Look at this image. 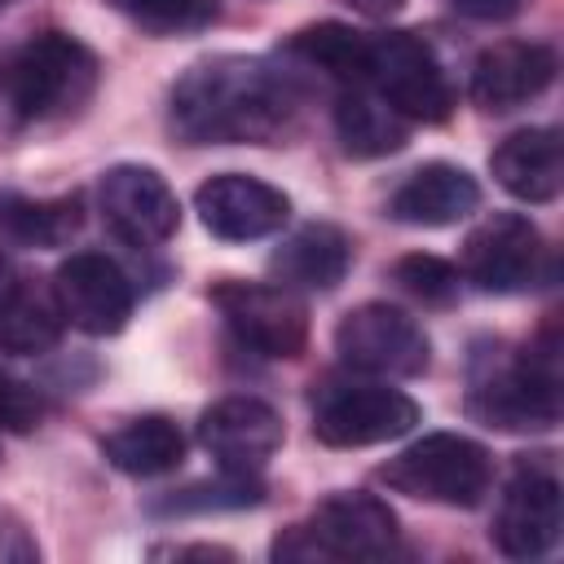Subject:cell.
<instances>
[{
	"label": "cell",
	"instance_id": "6da1fadb",
	"mask_svg": "<svg viewBox=\"0 0 564 564\" xmlns=\"http://www.w3.org/2000/svg\"><path fill=\"white\" fill-rule=\"evenodd\" d=\"M295 79L247 53L194 62L167 97V123L189 145H273L295 128Z\"/></svg>",
	"mask_w": 564,
	"mask_h": 564
},
{
	"label": "cell",
	"instance_id": "7a4b0ae2",
	"mask_svg": "<svg viewBox=\"0 0 564 564\" xmlns=\"http://www.w3.org/2000/svg\"><path fill=\"white\" fill-rule=\"evenodd\" d=\"M97 70V53L84 40L66 31H44L26 40L9 62V106L22 123L66 119L93 97Z\"/></svg>",
	"mask_w": 564,
	"mask_h": 564
},
{
	"label": "cell",
	"instance_id": "3957f363",
	"mask_svg": "<svg viewBox=\"0 0 564 564\" xmlns=\"http://www.w3.org/2000/svg\"><path fill=\"white\" fill-rule=\"evenodd\" d=\"M397 516L366 489L330 494L313 507L308 524H295L273 542L278 560H388L397 551Z\"/></svg>",
	"mask_w": 564,
	"mask_h": 564
},
{
	"label": "cell",
	"instance_id": "277c9868",
	"mask_svg": "<svg viewBox=\"0 0 564 564\" xmlns=\"http://www.w3.org/2000/svg\"><path fill=\"white\" fill-rule=\"evenodd\" d=\"M379 480L405 498L441 507H476L489 494V449L458 432H427L379 467Z\"/></svg>",
	"mask_w": 564,
	"mask_h": 564
},
{
	"label": "cell",
	"instance_id": "5b68a950",
	"mask_svg": "<svg viewBox=\"0 0 564 564\" xmlns=\"http://www.w3.org/2000/svg\"><path fill=\"white\" fill-rule=\"evenodd\" d=\"M471 419L498 432H551L560 423V361L555 339L529 344L516 361L471 383Z\"/></svg>",
	"mask_w": 564,
	"mask_h": 564
},
{
	"label": "cell",
	"instance_id": "8992f818",
	"mask_svg": "<svg viewBox=\"0 0 564 564\" xmlns=\"http://www.w3.org/2000/svg\"><path fill=\"white\" fill-rule=\"evenodd\" d=\"M423 419L419 401L375 379H326L313 392V436L335 449H361L405 436Z\"/></svg>",
	"mask_w": 564,
	"mask_h": 564
},
{
	"label": "cell",
	"instance_id": "52a82bcc",
	"mask_svg": "<svg viewBox=\"0 0 564 564\" xmlns=\"http://www.w3.org/2000/svg\"><path fill=\"white\" fill-rule=\"evenodd\" d=\"M366 84L410 123H441L454 110V84L432 53L427 40L414 31H383L370 35Z\"/></svg>",
	"mask_w": 564,
	"mask_h": 564
},
{
	"label": "cell",
	"instance_id": "ba28073f",
	"mask_svg": "<svg viewBox=\"0 0 564 564\" xmlns=\"http://www.w3.org/2000/svg\"><path fill=\"white\" fill-rule=\"evenodd\" d=\"M458 273L480 291L516 295V291L542 286L551 278V251L529 216L494 212L463 238Z\"/></svg>",
	"mask_w": 564,
	"mask_h": 564
},
{
	"label": "cell",
	"instance_id": "9c48e42d",
	"mask_svg": "<svg viewBox=\"0 0 564 564\" xmlns=\"http://www.w3.org/2000/svg\"><path fill=\"white\" fill-rule=\"evenodd\" d=\"M564 507H560V471L551 454L516 458L498 511H494V546L511 560H538L560 542Z\"/></svg>",
	"mask_w": 564,
	"mask_h": 564
},
{
	"label": "cell",
	"instance_id": "30bf717a",
	"mask_svg": "<svg viewBox=\"0 0 564 564\" xmlns=\"http://www.w3.org/2000/svg\"><path fill=\"white\" fill-rule=\"evenodd\" d=\"M335 352L344 366L375 375V379H410L423 375L432 361L427 330L397 304L370 300L339 317L335 326Z\"/></svg>",
	"mask_w": 564,
	"mask_h": 564
},
{
	"label": "cell",
	"instance_id": "8fae6325",
	"mask_svg": "<svg viewBox=\"0 0 564 564\" xmlns=\"http://www.w3.org/2000/svg\"><path fill=\"white\" fill-rule=\"evenodd\" d=\"M212 304L220 308V317L238 335V344L260 352V357L291 361L308 344V308L291 286L234 282L229 278L212 291Z\"/></svg>",
	"mask_w": 564,
	"mask_h": 564
},
{
	"label": "cell",
	"instance_id": "7c38bea8",
	"mask_svg": "<svg viewBox=\"0 0 564 564\" xmlns=\"http://www.w3.org/2000/svg\"><path fill=\"white\" fill-rule=\"evenodd\" d=\"M97 207L115 238L128 247H159L181 229V203L172 185L145 163H115L97 181Z\"/></svg>",
	"mask_w": 564,
	"mask_h": 564
},
{
	"label": "cell",
	"instance_id": "4fadbf2b",
	"mask_svg": "<svg viewBox=\"0 0 564 564\" xmlns=\"http://www.w3.org/2000/svg\"><path fill=\"white\" fill-rule=\"evenodd\" d=\"M62 317L84 335H119L132 317V282L101 251H75L53 273Z\"/></svg>",
	"mask_w": 564,
	"mask_h": 564
},
{
	"label": "cell",
	"instance_id": "5bb4252c",
	"mask_svg": "<svg viewBox=\"0 0 564 564\" xmlns=\"http://www.w3.org/2000/svg\"><path fill=\"white\" fill-rule=\"evenodd\" d=\"M194 212L203 220V229L220 242H256L269 238L286 225L291 216V198L247 172H220L207 176L194 194Z\"/></svg>",
	"mask_w": 564,
	"mask_h": 564
},
{
	"label": "cell",
	"instance_id": "9a60e30c",
	"mask_svg": "<svg viewBox=\"0 0 564 564\" xmlns=\"http://www.w3.org/2000/svg\"><path fill=\"white\" fill-rule=\"evenodd\" d=\"M551 79H555V48L551 44L498 40V44L476 53L467 97L489 115H507V110L542 97L551 88Z\"/></svg>",
	"mask_w": 564,
	"mask_h": 564
},
{
	"label": "cell",
	"instance_id": "2e32d148",
	"mask_svg": "<svg viewBox=\"0 0 564 564\" xmlns=\"http://www.w3.org/2000/svg\"><path fill=\"white\" fill-rule=\"evenodd\" d=\"M203 449L229 471H260L282 445V414L260 397H220L198 419Z\"/></svg>",
	"mask_w": 564,
	"mask_h": 564
},
{
	"label": "cell",
	"instance_id": "e0dca14e",
	"mask_svg": "<svg viewBox=\"0 0 564 564\" xmlns=\"http://www.w3.org/2000/svg\"><path fill=\"white\" fill-rule=\"evenodd\" d=\"M480 203V185L467 167L458 163H423L414 167L392 194H388V216L401 225H423L441 229L463 216H471Z\"/></svg>",
	"mask_w": 564,
	"mask_h": 564
},
{
	"label": "cell",
	"instance_id": "ac0fdd59",
	"mask_svg": "<svg viewBox=\"0 0 564 564\" xmlns=\"http://www.w3.org/2000/svg\"><path fill=\"white\" fill-rule=\"evenodd\" d=\"M489 167L498 185L520 203H551L564 189V150L555 128H520L494 154Z\"/></svg>",
	"mask_w": 564,
	"mask_h": 564
},
{
	"label": "cell",
	"instance_id": "d6986e66",
	"mask_svg": "<svg viewBox=\"0 0 564 564\" xmlns=\"http://www.w3.org/2000/svg\"><path fill=\"white\" fill-rule=\"evenodd\" d=\"M348 264H352V242L339 225H326V220L300 225L269 256V273L278 278V286H291V291H335Z\"/></svg>",
	"mask_w": 564,
	"mask_h": 564
},
{
	"label": "cell",
	"instance_id": "ffe728a7",
	"mask_svg": "<svg viewBox=\"0 0 564 564\" xmlns=\"http://www.w3.org/2000/svg\"><path fill=\"white\" fill-rule=\"evenodd\" d=\"M62 308L53 286H40L26 273L4 269L0 273V352H18V357H35L48 352L62 339Z\"/></svg>",
	"mask_w": 564,
	"mask_h": 564
},
{
	"label": "cell",
	"instance_id": "44dd1931",
	"mask_svg": "<svg viewBox=\"0 0 564 564\" xmlns=\"http://www.w3.org/2000/svg\"><path fill=\"white\" fill-rule=\"evenodd\" d=\"M335 132L348 154L383 159L410 141V119H401L370 84H348L339 88V101H335Z\"/></svg>",
	"mask_w": 564,
	"mask_h": 564
},
{
	"label": "cell",
	"instance_id": "7402d4cb",
	"mask_svg": "<svg viewBox=\"0 0 564 564\" xmlns=\"http://www.w3.org/2000/svg\"><path fill=\"white\" fill-rule=\"evenodd\" d=\"M101 454L110 458V467H119L128 476H163V471L181 467L185 432L167 414H141V419H128L123 427H115L101 441Z\"/></svg>",
	"mask_w": 564,
	"mask_h": 564
},
{
	"label": "cell",
	"instance_id": "603a6c76",
	"mask_svg": "<svg viewBox=\"0 0 564 564\" xmlns=\"http://www.w3.org/2000/svg\"><path fill=\"white\" fill-rule=\"evenodd\" d=\"M286 53H295L304 66H317L330 75L339 88L366 84V62H370V35L344 26V22H317L291 35Z\"/></svg>",
	"mask_w": 564,
	"mask_h": 564
},
{
	"label": "cell",
	"instance_id": "cb8c5ba5",
	"mask_svg": "<svg viewBox=\"0 0 564 564\" xmlns=\"http://www.w3.org/2000/svg\"><path fill=\"white\" fill-rule=\"evenodd\" d=\"M84 220L79 198H9L0 207V225L26 247H62Z\"/></svg>",
	"mask_w": 564,
	"mask_h": 564
},
{
	"label": "cell",
	"instance_id": "d4e9b609",
	"mask_svg": "<svg viewBox=\"0 0 564 564\" xmlns=\"http://www.w3.org/2000/svg\"><path fill=\"white\" fill-rule=\"evenodd\" d=\"M264 498L260 471H229L220 467L216 480H194L185 489H172L154 511L163 516H189V511H234V507H256Z\"/></svg>",
	"mask_w": 564,
	"mask_h": 564
},
{
	"label": "cell",
	"instance_id": "484cf974",
	"mask_svg": "<svg viewBox=\"0 0 564 564\" xmlns=\"http://www.w3.org/2000/svg\"><path fill=\"white\" fill-rule=\"evenodd\" d=\"M150 35H194L216 22L220 0H106Z\"/></svg>",
	"mask_w": 564,
	"mask_h": 564
},
{
	"label": "cell",
	"instance_id": "4316f807",
	"mask_svg": "<svg viewBox=\"0 0 564 564\" xmlns=\"http://www.w3.org/2000/svg\"><path fill=\"white\" fill-rule=\"evenodd\" d=\"M392 278H397V286H401L405 295H414V300H423V304H449V300L458 295V282H463L458 264H449V260H441V256H427V251L401 256V260L392 264Z\"/></svg>",
	"mask_w": 564,
	"mask_h": 564
},
{
	"label": "cell",
	"instance_id": "83f0119b",
	"mask_svg": "<svg viewBox=\"0 0 564 564\" xmlns=\"http://www.w3.org/2000/svg\"><path fill=\"white\" fill-rule=\"evenodd\" d=\"M40 419H44L40 392L0 370V432H31Z\"/></svg>",
	"mask_w": 564,
	"mask_h": 564
},
{
	"label": "cell",
	"instance_id": "f1b7e54d",
	"mask_svg": "<svg viewBox=\"0 0 564 564\" xmlns=\"http://www.w3.org/2000/svg\"><path fill=\"white\" fill-rule=\"evenodd\" d=\"M445 4L463 18H476V22H502V18H516L529 0H445Z\"/></svg>",
	"mask_w": 564,
	"mask_h": 564
},
{
	"label": "cell",
	"instance_id": "f546056e",
	"mask_svg": "<svg viewBox=\"0 0 564 564\" xmlns=\"http://www.w3.org/2000/svg\"><path fill=\"white\" fill-rule=\"evenodd\" d=\"M150 555L154 560H234V551L229 546H212V542H194V546H150Z\"/></svg>",
	"mask_w": 564,
	"mask_h": 564
},
{
	"label": "cell",
	"instance_id": "4dcf8cb0",
	"mask_svg": "<svg viewBox=\"0 0 564 564\" xmlns=\"http://www.w3.org/2000/svg\"><path fill=\"white\" fill-rule=\"evenodd\" d=\"M40 546L26 538V529H0V560H35Z\"/></svg>",
	"mask_w": 564,
	"mask_h": 564
},
{
	"label": "cell",
	"instance_id": "1f68e13d",
	"mask_svg": "<svg viewBox=\"0 0 564 564\" xmlns=\"http://www.w3.org/2000/svg\"><path fill=\"white\" fill-rule=\"evenodd\" d=\"M357 13H366V18H392V13H401L405 9V0H348Z\"/></svg>",
	"mask_w": 564,
	"mask_h": 564
},
{
	"label": "cell",
	"instance_id": "d6a6232c",
	"mask_svg": "<svg viewBox=\"0 0 564 564\" xmlns=\"http://www.w3.org/2000/svg\"><path fill=\"white\" fill-rule=\"evenodd\" d=\"M0 4H9V0H0Z\"/></svg>",
	"mask_w": 564,
	"mask_h": 564
}]
</instances>
